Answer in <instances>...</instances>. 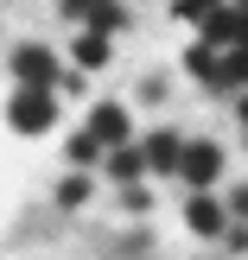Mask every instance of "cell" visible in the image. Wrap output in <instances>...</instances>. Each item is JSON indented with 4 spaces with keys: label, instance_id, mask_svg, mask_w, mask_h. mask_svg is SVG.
<instances>
[{
    "label": "cell",
    "instance_id": "cell-1",
    "mask_svg": "<svg viewBox=\"0 0 248 260\" xmlns=\"http://www.w3.org/2000/svg\"><path fill=\"white\" fill-rule=\"evenodd\" d=\"M7 121L19 127V134H45V127H58V95H51V89H19V95L7 102Z\"/></svg>",
    "mask_w": 248,
    "mask_h": 260
},
{
    "label": "cell",
    "instance_id": "cell-2",
    "mask_svg": "<svg viewBox=\"0 0 248 260\" xmlns=\"http://www.w3.org/2000/svg\"><path fill=\"white\" fill-rule=\"evenodd\" d=\"M13 76H19V89H58V83H70L45 45H19L13 51Z\"/></svg>",
    "mask_w": 248,
    "mask_h": 260
},
{
    "label": "cell",
    "instance_id": "cell-3",
    "mask_svg": "<svg viewBox=\"0 0 248 260\" xmlns=\"http://www.w3.org/2000/svg\"><path fill=\"white\" fill-rule=\"evenodd\" d=\"M178 178H185L191 190H210L216 178H223V146H216V140H191V146H185V165H178Z\"/></svg>",
    "mask_w": 248,
    "mask_h": 260
},
{
    "label": "cell",
    "instance_id": "cell-4",
    "mask_svg": "<svg viewBox=\"0 0 248 260\" xmlns=\"http://www.w3.org/2000/svg\"><path fill=\"white\" fill-rule=\"evenodd\" d=\"M185 222H191V235H229V203H216L210 190H191V203H185Z\"/></svg>",
    "mask_w": 248,
    "mask_h": 260
},
{
    "label": "cell",
    "instance_id": "cell-5",
    "mask_svg": "<svg viewBox=\"0 0 248 260\" xmlns=\"http://www.w3.org/2000/svg\"><path fill=\"white\" fill-rule=\"evenodd\" d=\"M185 146L191 140H178L172 127H159V134H147V165L159 178H178V165H185Z\"/></svg>",
    "mask_w": 248,
    "mask_h": 260
},
{
    "label": "cell",
    "instance_id": "cell-6",
    "mask_svg": "<svg viewBox=\"0 0 248 260\" xmlns=\"http://www.w3.org/2000/svg\"><path fill=\"white\" fill-rule=\"evenodd\" d=\"M89 127H96V134H102V146H127V108H121V102H96V108H89Z\"/></svg>",
    "mask_w": 248,
    "mask_h": 260
},
{
    "label": "cell",
    "instance_id": "cell-7",
    "mask_svg": "<svg viewBox=\"0 0 248 260\" xmlns=\"http://www.w3.org/2000/svg\"><path fill=\"white\" fill-rule=\"evenodd\" d=\"M185 70H191V76H198V83H204V89H229V63H223V57H216V51H210V45H191V51H185Z\"/></svg>",
    "mask_w": 248,
    "mask_h": 260
},
{
    "label": "cell",
    "instance_id": "cell-8",
    "mask_svg": "<svg viewBox=\"0 0 248 260\" xmlns=\"http://www.w3.org/2000/svg\"><path fill=\"white\" fill-rule=\"evenodd\" d=\"M102 172H108L115 184H134L140 172H153V165H147V146H115L108 159H102Z\"/></svg>",
    "mask_w": 248,
    "mask_h": 260
},
{
    "label": "cell",
    "instance_id": "cell-9",
    "mask_svg": "<svg viewBox=\"0 0 248 260\" xmlns=\"http://www.w3.org/2000/svg\"><path fill=\"white\" fill-rule=\"evenodd\" d=\"M108 159V146H102L96 127H83V134H70V165H102Z\"/></svg>",
    "mask_w": 248,
    "mask_h": 260
},
{
    "label": "cell",
    "instance_id": "cell-10",
    "mask_svg": "<svg viewBox=\"0 0 248 260\" xmlns=\"http://www.w3.org/2000/svg\"><path fill=\"white\" fill-rule=\"evenodd\" d=\"M108 63V32H83L76 38V70H102Z\"/></svg>",
    "mask_w": 248,
    "mask_h": 260
},
{
    "label": "cell",
    "instance_id": "cell-11",
    "mask_svg": "<svg viewBox=\"0 0 248 260\" xmlns=\"http://www.w3.org/2000/svg\"><path fill=\"white\" fill-rule=\"evenodd\" d=\"M121 25H127V13L115 7V0H108V7H96V13H89V32H121Z\"/></svg>",
    "mask_w": 248,
    "mask_h": 260
},
{
    "label": "cell",
    "instance_id": "cell-12",
    "mask_svg": "<svg viewBox=\"0 0 248 260\" xmlns=\"http://www.w3.org/2000/svg\"><path fill=\"white\" fill-rule=\"evenodd\" d=\"M58 203H64V210L89 203V178H64V184H58Z\"/></svg>",
    "mask_w": 248,
    "mask_h": 260
},
{
    "label": "cell",
    "instance_id": "cell-13",
    "mask_svg": "<svg viewBox=\"0 0 248 260\" xmlns=\"http://www.w3.org/2000/svg\"><path fill=\"white\" fill-rule=\"evenodd\" d=\"M96 7H108V0H64V13H70V19H89Z\"/></svg>",
    "mask_w": 248,
    "mask_h": 260
},
{
    "label": "cell",
    "instance_id": "cell-14",
    "mask_svg": "<svg viewBox=\"0 0 248 260\" xmlns=\"http://www.w3.org/2000/svg\"><path fill=\"white\" fill-rule=\"evenodd\" d=\"M210 7H223V0H178V13H185V19H204Z\"/></svg>",
    "mask_w": 248,
    "mask_h": 260
},
{
    "label": "cell",
    "instance_id": "cell-15",
    "mask_svg": "<svg viewBox=\"0 0 248 260\" xmlns=\"http://www.w3.org/2000/svg\"><path fill=\"white\" fill-rule=\"evenodd\" d=\"M223 241H229L236 254H248V222H229V235H223Z\"/></svg>",
    "mask_w": 248,
    "mask_h": 260
},
{
    "label": "cell",
    "instance_id": "cell-16",
    "mask_svg": "<svg viewBox=\"0 0 248 260\" xmlns=\"http://www.w3.org/2000/svg\"><path fill=\"white\" fill-rule=\"evenodd\" d=\"M229 216H242V222H248V184H236V197H229Z\"/></svg>",
    "mask_w": 248,
    "mask_h": 260
}]
</instances>
